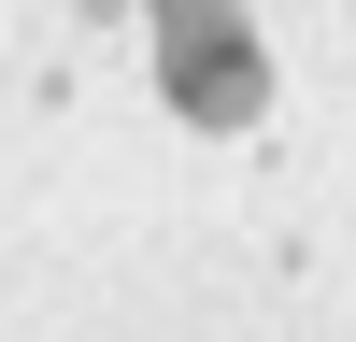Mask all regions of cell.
I'll return each instance as SVG.
<instances>
[{
    "label": "cell",
    "instance_id": "cell-1",
    "mask_svg": "<svg viewBox=\"0 0 356 342\" xmlns=\"http://www.w3.org/2000/svg\"><path fill=\"white\" fill-rule=\"evenodd\" d=\"M157 86H171L186 129H257L271 57H257V28L228 15V0H157Z\"/></svg>",
    "mask_w": 356,
    "mask_h": 342
}]
</instances>
